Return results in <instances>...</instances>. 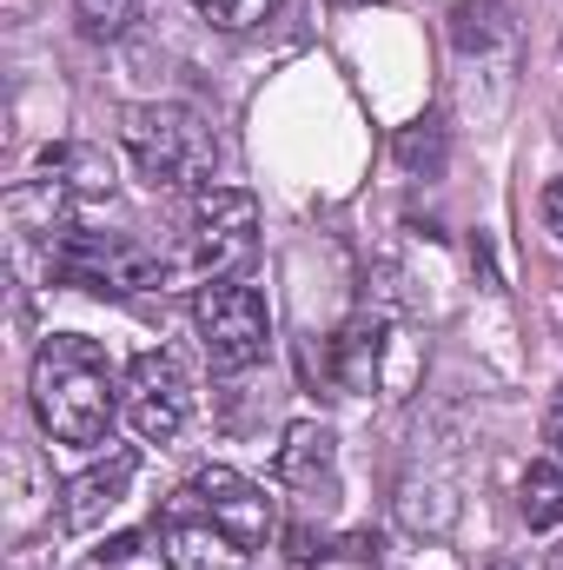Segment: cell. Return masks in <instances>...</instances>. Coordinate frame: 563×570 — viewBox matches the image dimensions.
Returning <instances> with one entry per match:
<instances>
[{
	"label": "cell",
	"mask_w": 563,
	"mask_h": 570,
	"mask_svg": "<svg viewBox=\"0 0 563 570\" xmlns=\"http://www.w3.org/2000/svg\"><path fill=\"white\" fill-rule=\"evenodd\" d=\"M159 551H166V570H253L246 564V544L226 538L206 511H199V518L166 511V518H159Z\"/></svg>",
	"instance_id": "cell-9"
},
{
	"label": "cell",
	"mask_w": 563,
	"mask_h": 570,
	"mask_svg": "<svg viewBox=\"0 0 563 570\" xmlns=\"http://www.w3.org/2000/svg\"><path fill=\"white\" fill-rule=\"evenodd\" d=\"M332 458H338V438L318 419H298V425H285L279 451H273V478L292 491H318L332 478Z\"/></svg>",
	"instance_id": "cell-10"
},
{
	"label": "cell",
	"mask_w": 563,
	"mask_h": 570,
	"mask_svg": "<svg viewBox=\"0 0 563 570\" xmlns=\"http://www.w3.org/2000/svg\"><path fill=\"white\" fill-rule=\"evenodd\" d=\"M253 246H259V199H253L246 186H199L179 273H192L199 285H213V279H226Z\"/></svg>",
	"instance_id": "cell-4"
},
{
	"label": "cell",
	"mask_w": 563,
	"mask_h": 570,
	"mask_svg": "<svg viewBox=\"0 0 563 570\" xmlns=\"http://www.w3.org/2000/svg\"><path fill=\"white\" fill-rule=\"evenodd\" d=\"M378 531H352V538H338V558H352V564H378Z\"/></svg>",
	"instance_id": "cell-19"
},
{
	"label": "cell",
	"mask_w": 563,
	"mask_h": 570,
	"mask_svg": "<svg viewBox=\"0 0 563 570\" xmlns=\"http://www.w3.org/2000/svg\"><path fill=\"white\" fill-rule=\"evenodd\" d=\"M398 518H405L418 538H444V531L457 524V498H451L444 484H418V478H412V484L398 491Z\"/></svg>",
	"instance_id": "cell-13"
},
{
	"label": "cell",
	"mask_w": 563,
	"mask_h": 570,
	"mask_svg": "<svg viewBox=\"0 0 563 570\" xmlns=\"http://www.w3.org/2000/svg\"><path fill=\"white\" fill-rule=\"evenodd\" d=\"M557 570H563V558H557Z\"/></svg>",
	"instance_id": "cell-24"
},
{
	"label": "cell",
	"mask_w": 563,
	"mask_h": 570,
	"mask_svg": "<svg viewBox=\"0 0 563 570\" xmlns=\"http://www.w3.org/2000/svg\"><path fill=\"white\" fill-rule=\"evenodd\" d=\"M192 325H199V345H206L213 372H253L266 358V345H273V318H266L259 285H239V279L199 285Z\"/></svg>",
	"instance_id": "cell-5"
},
{
	"label": "cell",
	"mask_w": 563,
	"mask_h": 570,
	"mask_svg": "<svg viewBox=\"0 0 563 570\" xmlns=\"http://www.w3.org/2000/svg\"><path fill=\"white\" fill-rule=\"evenodd\" d=\"M511 27H504V7L497 0H457L451 7V40L464 47V53H484V47H497Z\"/></svg>",
	"instance_id": "cell-14"
},
{
	"label": "cell",
	"mask_w": 563,
	"mask_h": 570,
	"mask_svg": "<svg viewBox=\"0 0 563 570\" xmlns=\"http://www.w3.org/2000/svg\"><path fill=\"white\" fill-rule=\"evenodd\" d=\"M338 7H372V0H338Z\"/></svg>",
	"instance_id": "cell-23"
},
{
	"label": "cell",
	"mask_w": 563,
	"mask_h": 570,
	"mask_svg": "<svg viewBox=\"0 0 563 570\" xmlns=\"http://www.w3.org/2000/svg\"><path fill=\"white\" fill-rule=\"evenodd\" d=\"M517 518L531 531H557L563 524V464H531L517 478Z\"/></svg>",
	"instance_id": "cell-12"
},
{
	"label": "cell",
	"mask_w": 563,
	"mask_h": 570,
	"mask_svg": "<svg viewBox=\"0 0 563 570\" xmlns=\"http://www.w3.org/2000/svg\"><path fill=\"white\" fill-rule=\"evenodd\" d=\"M73 20L87 40H120L140 20V0H73Z\"/></svg>",
	"instance_id": "cell-15"
},
{
	"label": "cell",
	"mask_w": 563,
	"mask_h": 570,
	"mask_svg": "<svg viewBox=\"0 0 563 570\" xmlns=\"http://www.w3.org/2000/svg\"><path fill=\"white\" fill-rule=\"evenodd\" d=\"M226 538H239L246 551H259L273 531H279V511H273V498L253 484V478H239L233 464H206L199 478H192V491H186Z\"/></svg>",
	"instance_id": "cell-7"
},
{
	"label": "cell",
	"mask_w": 563,
	"mask_h": 570,
	"mask_svg": "<svg viewBox=\"0 0 563 570\" xmlns=\"http://www.w3.org/2000/svg\"><path fill=\"white\" fill-rule=\"evenodd\" d=\"M213 27H226V33H246V27H266L273 13H279V0H192Z\"/></svg>",
	"instance_id": "cell-17"
},
{
	"label": "cell",
	"mask_w": 563,
	"mask_h": 570,
	"mask_svg": "<svg viewBox=\"0 0 563 570\" xmlns=\"http://www.w3.org/2000/svg\"><path fill=\"white\" fill-rule=\"evenodd\" d=\"M484 570H524L517 558H484Z\"/></svg>",
	"instance_id": "cell-22"
},
{
	"label": "cell",
	"mask_w": 563,
	"mask_h": 570,
	"mask_svg": "<svg viewBox=\"0 0 563 570\" xmlns=\"http://www.w3.org/2000/svg\"><path fill=\"white\" fill-rule=\"evenodd\" d=\"M120 412H127L134 438H146V444H172V438L186 431V419H192V379L179 372L172 352H140L134 372H127Z\"/></svg>",
	"instance_id": "cell-6"
},
{
	"label": "cell",
	"mask_w": 563,
	"mask_h": 570,
	"mask_svg": "<svg viewBox=\"0 0 563 570\" xmlns=\"http://www.w3.org/2000/svg\"><path fill=\"white\" fill-rule=\"evenodd\" d=\"M134 471H140L134 451H113V458L87 464L80 478H67V491H60V524H67V531H93V524H107V518L127 504Z\"/></svg>",
	"instance_id": "cell-8"
},
{
	"label": "cell",
	"mask_w": 563,
	"mask_h": 570,
	"mask_svg": "<svg viewBox=\"0 0 563 570\" xmlns=\"http://www.w3.org/2000/svg\"><path fill=\"white\" fill-rule=\"evenodd\" d=\"M285 551H292V564H325L338 544H332L325 531H312V524H292V531H285Z\"/></svg>",
	"instance_id": "cell-18"
},
{
	"label": "cell",
	"mask_w": 563,
	"mask_h": 570,
	"mask_svg": "<svg viewBox=\"0 0 563 570\" xmlns=\"http://www.w3.org/2000/svg\"><path fill=\"white\" fill-rule=\"evenodd\" d=\"M40 173L60 179L73 199H107V193H113V159H107L100 146H80V140L47 146V153H40Z\"/></svg>",
	"instance_id": "cell-11"
},
{
	"label": "cell",
	"mask_w": 563,
	"mask_h": 570,
	"mask_svg": "<svg viewBox=\"0 0 563 570\" xmlns=\"http://www.w3.org/2000/svg\"><path fill=\"white\" fill-rule=\"evenodd\" d=\"M424 372V345L392 312H358L332 338V379L345 399H405Z\"/></svg>",
	"instance_id": "cell-3"
},
{
	"label": "cell",
	"mask_w": 563,
	"mask_h": 570,
	"mask_svg": "<svg viewBox=\"0 0 563 570\" xmlns=\"http://www.w3.org/2000/svg\"><path fill=\"white\" fill-rule=\"evenodd\" d=\"M120 146L134 153L140 179L152 193H186V186H206L213 166H219V140L213 127L179 107V100H140L120 114Z\"/></svg>",
	"instance_id": "cell-2"
},
{
	"label": "cell",
	"mask_w": 563,
	"mask_h": 570,
	"mask_svg": "<svg viewBox=\"0 0 563 570\" xmlns=\"http://www.w3.org/2000/svg\"><path fill=\"white\" fill-rule=\"evenodd\" d=\"M537 213H544V226H551V239L563 246V179L544 186V199H537Z\"/></svg>",
	"instance_id": "cell-20"
},
{
	"label": "cell",
	"mask_w": 563,
	"mask_h": 570,
	"mask_svg": "<svg viewBox=\"0 0 563 570\" xmlns=\"http://www.w3.org/2000/svg\"><path fill=\"white\" fill-rule=\"evenodd\" d=\"M398 166L437 173V166H444V127H437V120H412V127L398 134Z\"/></svg>",
	"instance_id": "cell-16"
},
{
	"label": "cell",
	"mask_w": 563,
	"mask_h": 570,
	"mask_svg": "<svg viewBox=\"0 0 563 570\" xmlns=\"http://www.w3.org/2000/svg\"><path fill=\"white\" fill-rule=\"evenodd\" d=\"M33 419L53 444H100L113 419H120V399H113V365L93 338L80 332H53L40 352H33Z\"/></svg>",
	"instance_id": "cell-1"
},
{
	"label": "cell",
	"mask_w": 563,
	"mask_h": 570,
	"mask_svg": "<svg viewBox=\"0 0 563 570\" xmlns=\"http://www.w3.org/2000/svg\"><path fill=\"white\" fill-rule=\"evenodd\" d=\"M544 444L563 458V385H557V399H551V412H544Z\"/></svg>",
	"instance_id": "cell-21"
}]
</instances>
